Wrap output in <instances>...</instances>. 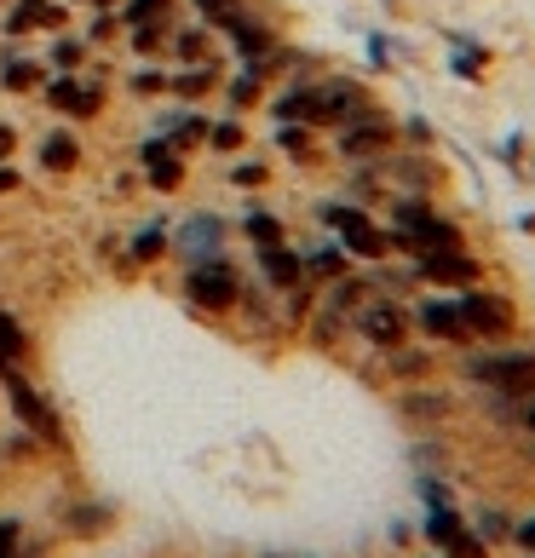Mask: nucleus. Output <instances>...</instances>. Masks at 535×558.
<instances>
[{
    "label": "nucleus",
    "mask_w": 535,
    "mask_h": 558,
    "mask_svg": "<svg viewBox=\"0 0 535 558\" xmlns=\"http://www.w3.org/2000/svg\"><path fill=\"white\" fill-rule=\"evenodd\" d=\"M455 375L478 391H501V398H535V345H466L455 351Z\"/></svg>",
    "instance_id": "nucleus-1"
},
{
    "label": "nucleus",
    "mask_w": 535,
    "mask_h": 558,
    "mask_svg": "<svg viewBox=\"0 0 535 558\" xmlns=\"http://www.w3.org/2000/svg\"><path fill=\"white\" fill-rule=\"evenodd\" d=\"M312 219L345 247V254H352V265H380V259H392L386 219H375V208H357V202H345V196H317V202H312Z\"/></svg>",
    "instance_id": "nucleus-2"
},
{
    "label": "nucleus",
    "mask_w": 535,
    "mask_h": 558,
    "mask_svg": "<svg viewBox=\"0 0 535 558\" xmlns=\"http://www.w3.org/2000/svg\"><path fill=\"white\" fill-rule=\"evenodd\" d=\"M0 391H7V403H12V421L24 426L40 449H52V454H64V461H70V454H75L70 426H64V415H58V403L29 380V368H7V375H0Z\"/></svg>",
    "instance_id": "nucleus-3"
},
{
    "label": "nucleus",
    "mask_w": 535,
    "mask_h": 558,
    "mask_svg": "<svg viewBox=\"0 0 535 558\" xmlns=\"http://www.w3.org/2000/svg\"><path fill=\"white\" fill-rule=\"evenodd\" d=\"M242 265H231V254H219V259H196V265H184L179 271V294L191 312L202 317H236V300H242Z\"/></svg>",
    "instance_id": "nucleus-4"
},
{
    "label": "nucleus",
    "mask_w": 535,
    "mask_h": 558,
    "mask_svg": "<svg viewBox=\"0 0 535 558\" xmlns=\"http://www.w3.org/2000/svg\"><path fill=\"white\" fill-rule=\"evenodd\" d=\"M461 305V323H466V335L472 345H507V340H519V305H512V294H501V288H461L455 294Z\"/></svg>",
    "instance_id": "nucleus-5"
},
{
    "label": "nucleus",
    "mask_w": 535,
    "mask_h": 558,
    "mask_svg": "<svg viewBox=\"0 0 535 558\" xmlns=\"http://www.w3.org/2000/svg\"><path fill=\"white\" fill-rule=\"evenodd\" d=\"M398 144H403V121L386 116L380 105L352 116L345 128H335V156L340 161H380V156H392Z\"/></svg>",
    "instance_id": "nucleus-6"
},
{
    "label": "nucleus",
    "mask_w": 535,
    "mask_h": 558,
    "mask_svg": "<svg viewBox=\"0 0 535 558\" xmlns=\"http://www.w3.org/2000/svg\"><path fill=\"white\" fill-rule=\"evenodd\" d=\"M386 242H392V254H398V259H421V254H449V247H472L461 225H455V219H443L438 208H426V214H415V219L386 225Z\"/></svg>",
    "instance_id": "nucleus-7"
},
{
    "label": "nucleus",
    "mask_w": 535,
    "mask_h": 558,
    "mask_svg": "<svg viewBox=\"0 0 535 558\" xmlns=\"http://www.w3.org/2000/svg\"><path fill=\"white\" fill-rule=\"evenodd\" d=\"M352 340H363L368 351H392L403 340H415V317H409V300H392V294H375L352 312Z\"/></svg>",
    "instance_id": "nucleus-8"
},
{
    "label": "nucleus",
    "mask_w": 535,
    "mask_h": 558,
    "mask_svg": "<svg viewBox=\"0 0 535 558\" xmlns=\"http://www.w3.org/2000/svg\"><path fill=\"white\" fill-rule=\"evenodd\" d=\"M421 542L438 558H496V547L472 530V519L461 507H426L421 512Z\"/></svg>",
    "instance_id": "nucleus-9"
},
{
    "label": "nucleus",
    "mask_w": 535,
    "mask_h": 558,
    "mask_svg": "<svg viewBox=\"0 0 535 558\" xmlns=\"http://www.w3.org/2000/svg\"><path fill=\"white\" fill-rule=\"evenodd\" d=\"M224 242H231V219L196 208V214H184L173 231H168V254L184 259V265H196V259H219Z\"/></svg>",
    "instance_id": "nucleus-10"
},
{
    "label": "nucleus",
    "mask_w": 535,
    "mask_h": 558,
    "mask_svg": "<svg viewBox=\"0 0 535 558\" xmlns=\"http://www.w3.org/2000/svg\"><path fill=\"white\" fill-rule=\"evenodd\" d=\"M409 317H415V340L438 345V351H466L472 345L455 294H421L415 305H409Z\"/></svg>",
    "instance_id": "nucleus-11"
},
{
    "label": "nucleus",
    "mask_w": 535,
    "mask_h": 558,
    "mask_svg": "<svg viewBox=\"0 0 535 558\" xmlns=\"http://www.w3.org/2000/svg\"><path fill=\"white\" fill-rule=\"evenodd\" d=\"M415 265V282L421 288H449V294H461V288H484L489 282V265L472 254V247H449V254H421L409 259Z\"/></svg>",
    "instance_id": "nucleus-12"
},
{
    "label": "nucleus",
    "mask_w": 535,
    "mask_h": 558,
    "mask_svg": "<svg viewBox=\"0 0 535 558\" xmlns=\"http://www.w3.org/2000/svg\"><path fill=\"white\" fill-rule=\"evenodd\" d=\"M40 105L70 116V121H98L105 116V81H87V75H47L40 81Z\"/></svg>",
    "instance_id": "nucleus-13"
},
{
    "label": "nucleus",
    "mask_w": 535,
    "mask_h": 558,
    "mask_svg": "<svg viewBox=\"0 0 535 558\" xmlns=\"http://www.w3.org/2000/svg\"><path fill=\"white\" fill-rule=\"evenodd\" d=\"M392 409L415 426V432H443L449 421H455V391L449 386H438V380H421V386H403L398 398H392Z\"/></svg>",
    "instance_id": "nucleus-14"
},
{
    "label": "nucleus",
    "mask_w": 535,
    "mask_h": 558,
    "mask_svg": "<svg viewBox=\"0 0 535 558\" xmlns=\"http://www.w3.org/2000/svg\"><path fill=\"white\" fill-rule=\"evenodd\" d=\"M254 265H259V282L271 288L277 300L312 282V277H305V259H300V247H294V242H277V247H254ZM312 288H317V282H312Z\"/></svg>",
    "instance_id": "nucleus-15"
},
{
    "label": "nucleus",
    "mask_w": 535,
    "mask_h": 558,
    "mask_svg": "<svg viewBox=\"0 0 535 558\" xmlns=\"http://www.w3.org/2000/svg\"><path fill=\"white\" fill-rule=\"evenodd\" d=\"M380 368H386V380H398V386H421V380H438V345H426V340H403L392 351H380Z\"/></svg>",
    "instance_id": "nucleus-16"
},
{
    "label": "nucleus",
    "mask_w": 535,
    "mask_h": 558,
    "mask_svg": "<svg viewBox=\"0 0 535 558\" xmlns=\"http://www.w3.org/2000/svg\"><path fill=\"white\" fill-rule=\"evenodd\" d=\"M294 247H300V259H305V277H312L317 288L352 271V254H345L335 236H312V242H294Z\"/></svg>",
    "instance_id": "nucleus-17"
},
{
    "label": "nucleus",
    "mask_w": 535,
    "mask_h": 558,
    "mask_svg": "<svg viewBox=\"0 0 535 558\" xmlns=\"http://www.w3.org/2000/svg\"><path fill=\"white\" fill-rule=\"evenodd\" d=\"M35 161H40V173H75L81 168V138L70 128H47L35 138Z\"/></svg>",
    "instance_id": "nucleus-18"
},
{
    "label": "nucleus",
    "mask_w": 535,
    "mask_h": 558,
    "mask_svg": "<svg viewBox=\"0 0 535 558\" xmlns=\"http://www.w3.org/2000/svg\"><path fill=\"white\" fill-rule=\"evenodd\" d=\"M219 87H224L219 64H179V70L168 75V93L179 98V105H202V98L219 93Z\"/></svg>",
    "instance_id": "nucleus-19"
},
{
    "label": "nucleus",
    "mask_w": 535,
    "mask_h": 558,
    "mask_svg": "<svg viewBox=\"0 0 535 558\" xmlns=\"http://www.w3.org/2000/svg\"><path fill=\"white\" fill-rule=\"evenodd\" d=\"M29 357H35V335L24 328V317H12L0 305V375L7 368H29Z\"/></svg>",
    "instance_id": "nucleus-20"
},
{
    "label": "nucleus",
    "mask_w": 535,
    "mask_h": 558,
    "mask_svg": "<svg viewBox=\"0 0 535 558\" xmlns=\"http://www.w3.org/2000/svg\"><path fill=\"white\" fill-rule=\"evenodd\" d=\"M300 328H305V345H317V351H335V345H340L345 335H352V317L317 300V305H312V317H305Z\"/></svg>",
    "instance_id": "nucleus-21"
},
{
    "label": "nucleus",
    "mask_w": 535,
    "mask_h": 558,
    "mask_svg": "<svg viewBox=\"0 0 535 558\" xmlns=\"http://www.w3.org/2000/svg\"><path fill=\"white\" fill-rule=\"evenodd\" d=\"M40 81H47V58H24L17 47L0 52V87L7 93H40Z\"/></svg>",
    "instance_id": "nucleus-22"
},
{
    "label": "nucleus",
    "mask_w": 535,
    "mask_h": 558,
    "mask_svg": "<svg viewBox=\"0 0 535 558\" xmlns=\"http://www.w3.org/2000/svg\"><path fill=\"white\" fill-rule=\"evenodd\" d=\"M168 52L179 58V64H219L208 24H179V29L168 35Z\"/></svg>",
    "instance_id": "nucleus-23"
},
{
    "label": "nucleus",
    "mask_w": 535,
    "mask_h": 558,
    "mask_svg": "<svg viewBox=\"0 0 535 558\" xmlns=\"http://www.w3.org/2000/svg\"><path fill=\"white\" fill-rule=\"evenodd\" d=\"M466 519H472V530H478L484 535V542L489 547H512V524H519V512H512V507H496V501H478V507H472L466 512Z\"/></svg>",
    "instance_id": "nucleus-24"
},
{
    "label": "nucleus",
    "mask_w": 535,
    "mask_h": 558,
    "mask_svg": "<svg viewBox=\"0 0 535 558\" xmlns=\"http://www.w3.org/2000/svg\"><path fill=\"white\" fill-rule=\"evenodd\" d=\"M271 144L288 156V161H317V128H305V121H271Z\"/></svg>",
    "instance_id": "nucleus-25"
},
{
    "label": "nucleus",
    "mask_w": 535,
    "mask_h": 558,
    "mask_svg": "<svg viewBox=\"0 0 535 558\" xmlns=\"http://www.w3.org/2000/svg\"><path fill=\"white\" fill-rule=\"evenodd\" d=\"M224 110L231 116H242V110H259L265 105V81H254L248 70H231V81H224Z\"/></svg>",
    "instance_id": "nucleus-26"
},
{
    "label": "nucleus",
    "mask_w": 535,
    "mask_h": 558,
    "mask_svg": "<svg viewBox=\"0 0 535 558\" xmlns=\"http://www.w3.org/2000/svg\"><path fill=\"white\" fill-rule=\"evenodd\" d=\"M202 150H214V156H242V150H248V128H242V116L208 121V144H202Z\"/></svg>",
    "instance_id": "nucleus-27"
},
{
    "label": "nucleus",
    "mask_w": 535,
    "mask_h": 558,
    "mask_svg": "<svg viewBox=\"0 0 535 558\" xmlns=\"http://www.w3.org/2000/svg\"><path fill=\"white\" fill-rule=\"evenodd\" d=\"M87 58H93V47H87L81 35H58L52 47H47L52 75H81V70H87Z\"/></svg>",
    "instance_id": "nucleus-28"
},
{
    "label": "nucleus",
    "mask_w": 535,
    "mask_h": 558,
    "mask_svg": "<svg viewBox=\"0 0 535 558\" xmlns=\"http://www.w3.org/2000/svg\"><path fill=\"white\" fill-rule=\"evenodd\" d=\"M161 254H168V225H138V231L127 236V265H156Z\"/></svg>",
    "instance_id": "nucleus-29"
},
{
    "label": "nucleus",
    "mask_w": 535,
    "mask_h": 558,
    "mask_svg": "<svg viewBox=\"0 0 535 558\" xmlns=\"http://www.w3.org/2000/svg\"><path fill=\"white\" fill-rule=\"evenodd\" d=\"M242 236H248L254 247H277V242H288V225H282V214H271V208H254V214H242V225H236Z\"/></svg>",
    "instance_id": "nucleus-30"
},
{
    "label": "nucleus",
    "mask_w": 535,
    "mask_h": 558,
    "mask_svg": "<svg viewBox=\"0 0 535 558\" xmlns=\"http://www.w3.org/2000/svg\"><path fill=\"white\" fill-rule=\"evenodd\" d=\"M144 179H150V191H156V196H173L179 184L191 179V161H184V156H173V150H168V156H156L150 168H144Z\"/></svg>",
    "instance_id": "nucleus-31"
},
{
    "label": "nucleus",
    "mask_w": 535,
    "mask_h": 558,
    "mask_svg": "<svg viewBox=\"0 0 535 558\" xmlns=\"http://www.w3.org/2000/svg\"><path fill=\"white\" fill-rule=\"evenodd\" d=\"M168 35H173V17L138 24V29H127V52H133V58H161V52H168Z\"/></svg>",
    "instance_id": "nucleus-32"
},
{
    "label": "nucleus",
    "mask_w": 535,
    "mask_h": 558,
    "mask_svg": "<svg viewBox=\"0 0 535 558\" xmlns=\"http://www.w3.org/2000/svg\"><path fill=\"white\" fill-rule=\"evenodd\" d=\"M179 0H121L115 17H121V29H138V24H156V17H173Z\"/></svg>",
    "instance_id": "nucleus-33"
},
{
    "label": "nucleus",
    "mask_w": 535,
    "mask_h": 558,
    "mask_svg": "<svg viewBox=\"0 0 535 558\" xmlns=\"http://www.w3.org/2000/svg\"><path fill=\"white\" fill-rule=\"evenodd\" d=\"M415 501H421V507H461L455 489H449L438 472H415Z\"/></svg>",
    "instance_id": "nucleus-34"
},
{
    "label": "nucleus",
    "mask_w": 535,
    "mask_h": 558,
    "mask_svg": "<svg viewBox=\"0 0 535 558\" xmlns=\"http://www.w3.org/2000/svg\"><path fill=\"white\" fill-rule=\"evenodd\" d=\"M110 519H115L110 507L81 501V512H70V535H105V530H110Z\"/></svg>",
    "instance_id": "nucleus-35"
},
{
    "label": "nucleus",
    "mask_w": 535,
    "mask_h": 558,
    "mask_svg": "<svg viewBox=\"0 0 535 558\" xmlns=\"http://www.w3.org/2000/svg\"><path fill=\"white\" fill-rule=\"evenodd\" d=\"M127 93H144V98H161L168 93V70H156V64H138L127 75Z\"/></svg>",
    "instance_id": "nucleus-36"
},
{
    "label": "nucleus",
    "mask_w": 535,
    "mask_h": 558,
    "mask_svg": "<svg viewBox=\"0 0 535 558\" xmlns=\"http://www.w3.org/2000/svg\"><path fill=\"white\" fill-rule=\"evenodd\" d=\"M231 184H271V168H265V161H231Z\"/></svg>",
    "instance_id": "nucleus-37"
},
{
    "label": "nucleus",
    "mask_w": 535,
    "mask_h": 558,
    "mask_svg": "<svg viewBox=\"0 0 535 558\" xmlns=\"http://www.w3.org/2000/svg\"><path fill=\"white\" fill-rule=\"evenodd\" d=\"M110 35H121V17L115 12H93V24H87V35H81V40L98 47V40H110Z\"/></svg>",
    "instance_id": "nucleus-38"
},
{
    "label": "nucleus",
    "mask_w": 535,
    "mask_h": 558,
    "mask_svg": "<svg viewBox=\"0 0 535 558\" xmlns=\"http://www.w3.org/2000/svg\"><path fill=\"white\" fill-rule=\"evenodd\" d=\"M512 553L535 558V512H519V524H512Z\"/></svg>",
    "instance_id": "nucleus-39"
},
{
    "label": "nucleus",
    "mask_w": 535,
    "mask_h": 558,
    "mask_svg": "<svg viewBox=\"0 0 535 558\" xmlns=\"http://www.w3.org/2000/svg\"><path fill=\"white\" fill-rule=\"evenodd\" d=\"M449 70H455V75H484V52H478V47H455Z\"/></svg>",
    "instance_id": "nucleus-40"
},
{
    "label": "nucleus",
    "mask_w": 535,
    "mask_h": 558,
    "mask_svg": "<svg viewBox=\"0 0 535 558\" xmlns=\"http://www.w3.org/2000/svg\"><path fill=\"white\" fill-rule=\"evenodd\" d=\"M17 191H24V173L12 161H0V196H17Z\"/></svg>",
    "instance_id": "nucleus-41"
},
{
    "label": "nucleus",
    "mask_w": 535,
    "mask_h": 558,
    "mask_svg": "<svg viewBox=\"0 0 535 558\" xmlns=\"http://www.w3.org/2000/svg\"><path fill=\"white\" fill-rule=\"evenodd\" d=\"M12 150H17V128H7V121H0V161H12Z\"/></svg>",
    "instance_id": "nucleus-42"
},
{
    "label": "nucleus",
    "mask_w": 535,
    "mask_h": 558,
    "mask_svg": "<svg viewBox=\"0 0 535 558\" xmlns=\"http://www.w3.org/2000/svg\"><path fill=\"white\" fill-rule=\"evenodd\" d=\"M519 432H524V438H535V398H524V409H519Z\"/></svg>",
    "instance_id": "nucleus-43"
},
{
    "label": "nucleus",
    "mask_w": 535,
    "mask_h": 558,
    "mask_svg": "<svg viewBox=\"0 0 535 558\" xmlns=\"http://www.w3.org/2000/svg\"><path fill=\"white\" fill-rule=\"evenodd\" d=\"M409 542H415V524L398 519V524H392V547H409Z\"/></svg>",
    "instance_id": "nucleus-44"
},
{
    "label": "nucleus",
    "mask_w": 535,
    "mask_h": 558,
    "mask_svg": "<svg viewBox=\"0 0 535 558\" xmlns=\"http://www.w3.org/2000/svg\"><path fill=\"white\" fill-rule=\"evenodd\" d=\"M121 7V0H93V12H115Z\"/></svg>",
    "instance_id": "nucleus-45"
},
{
    "label": "nucleus",
    "mask_w": 535,
    "mask_h": 558,
    "mask_svg": "<svg viewBox=\"0 0 535 558\" xmlns=\"http://www.w3.org/2000/svg\"><path fill=\"white\" fill-rule=\"evenodd\" d=\"M530 454H535V438H530Z\"/></svg>",
    "instance_id": "nucleus-46"
}]
</instances>
